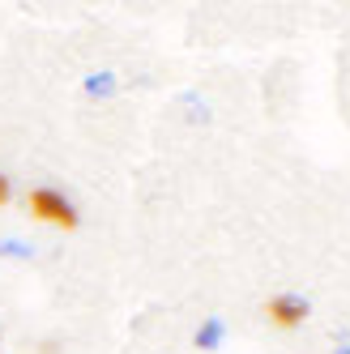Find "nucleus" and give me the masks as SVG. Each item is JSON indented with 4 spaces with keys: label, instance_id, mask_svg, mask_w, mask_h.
<instances>
[{
    "label": "nucleus",
    "instance_id": "obj_5",
    "mask_svg": "<svg viewBox=\"0 0 350 354\" xmlns=\"http://www.w3.org/2000/svg\"><path fill=\"white\" fill-rule=\"evenodd\" d=\"M0 257H13V261H35V248L26 239H0Z\"/></svg>",
    "mask_w": 350,
    "mask_h": 354
},
{
    "label": "nucleus",
    "instance_id": "obj_6",
    "mask_svg": "<svg viewBox=\"0 0 350 354\" xmlns=\"http://www.w3.org/2000/svg\"><path fill=\"white\" fill-rule=\"evenodd\" d=\"M9 201H13V184L0 175V205H9Z\"/></svg>",
    "mask_w": 350,
    "mask_h": 354
},
{
    "label": "nucleus",
    "instance_id": "obj_2",
    "mask_svg": "<svg viewBox=\"0 0 350 354\" xmlns=\"http://www.w3.org/2000/svg\"><path fill=\"white\" fill-rule=\"evenodd\" d=\"M265 316L278 324V328H299V324L312 316V303H308V295L282 290V295H273V299L265 303Z\"/></svg>",
    "mask_w": 350,
    "mask_h": 354
},
{
    "label": "nucleus",
    "instance_id": "obj_7",
    "mask_svg": "<svg viewBox=\"0 0 350 354\" xmlns=\"http://www.w3.org/2000/svg\"><path fill=\"white\" fill-rule=\"evenodd\" d=\"M333 354H350V346H338V350H333Z\"/></svg>",
    "mask_w": 350,
    "mask_h": 354
},
{
    "label": "nucleus",
    "instance_id": "obj_3",
    "mask_svg": "<svg viewBox=\"0 0 350 354\" xmlns=\"http://www.w3.org/2000/svg\"><path fill=\"white\" fill-rule=\"evenodd\" d=\"M222 342H227V320H222V316H210V320L196 324V333H192V350L214 354V350H222Z\"/></svg>",
    "mask_w": 350,
    "mask_h": 354
},
{
    "label": "nucleus",
    "instance_id": "obj_4",
    "mask_svg": "<svg viewBox=\"0 0 350 354\" xmlns=\"http://www.w3.org/2000/svg\"><path fill=\"white\" fill-rule=\"evenodd\" d=\"M86 98H111L116 94V73H90V77L82 82Z\"/></svg>",
    "mask_w": 350,
    "mask_h": 354
},
{
    "label": "nucleus",
    "instance_id": "obj_1",
    "mask_svg": "<svg viewBox=\"0 0 350 354\" xmlns=\"http://www.w3.org/2000/svg\"><path fill=\"white\" fill-rule=\"evenodd\" d=\"M30 214L43 218V222L64 226V231H77V226H82V214L73 209V201L60 188H35L30 192Z\"/></svg>",
    "mask_w": 350,
    "mask_h": 354
}]
</instances>
